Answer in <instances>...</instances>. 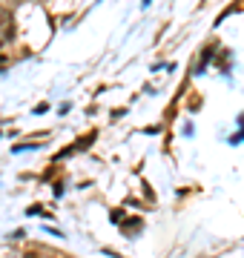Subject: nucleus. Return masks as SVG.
<instances>
[{
  "mask_svg": "<svg viewBox=\"0 0 244 258\" xmlns=\"http://www.w3.org/2000/svg\"><path fill=\"white\" fill-rule=\"evenodd\" d=\"M0 63H6V57H3V55H0Z\"/></svg>",
  "mask_w": 244,
  "mask_h": 258,
  "instance_id": "7ed1b4c3",
  "label": "nucleus"
},
{
  "mask_svg": "<svg viewBox=\"0 0 244 258\" xmlns=\"http://www.w3.org/2000/svg\"><path fill=\"white\" fill-rule=\"evenodd\" d=\"M26 258H38V252H26Z\"/></svg>",
  "mask_w": 244,
  "mask_h": 258,
  "instance_id": "f03ea898",
  "label": "nucleus"
},
{
  "mask_svg": "<svg viewBox=\"0 0 244 258\" xmlns=\"http://www.w3.org/2000/svg\"><path fill=\"white\" fill-rule=\"evenodd\" d=\"M0 26H9V12L0 6Z\"/></svg>",
  "mask_w": 244,
  "mask_h": 258,
  "instance_id": "f257e3e1",
  "label": "nucleus"
}]
</instances>
